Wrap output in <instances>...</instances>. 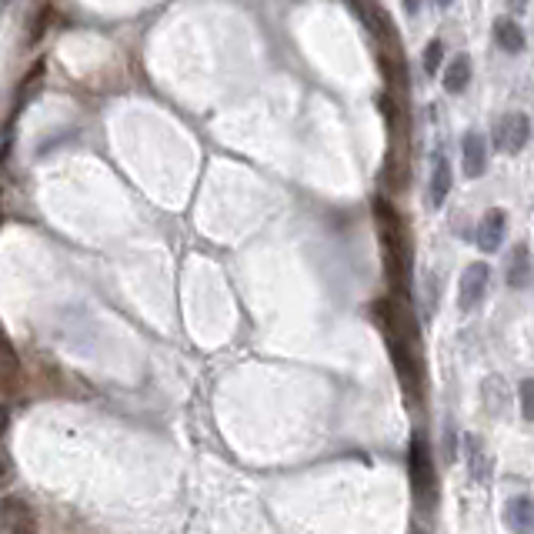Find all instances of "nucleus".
<instances>
[{
	"label": "nucleus",
	"instance_id": "obj_1",
	"mask_svg": "<svg viewBox=\"0 0 534 534\" xmlns=\"http://www.w3.org/2000/svg\"><path fill=\"white\" fill-rule=\"evenodd\" d=\"M374 224H378V237H381L384 251V271L387 281L397 294H408V277H411V247H408V227L404 218L397 214L384 197L374 201Z\"/></svg>",
	"mask_w": 534,
	"mask_h": 534
},
{
	"label": "nucleus",
	"instance_id": "obj_3",
	"mask_svg": "<svg viewBox=\"0 0 534 534\" xmlns=\"http://www.w3.org/2000/svg\"><path fill=\"white\" fill-rule=\"evenodd\" d=\"M0 534H37V514L24 498H0Z\"/></svg>",
	"mask_w": 534,
	"mask_h": 534
},
{
	"label": "nucleus",
	"instance_id": "obj_5",
	"mask_svg": "<svg viewBox=\"0 0 534 534\" xmlns=\"http://www.w3.org/2000/svg\"><path fill=\"white\" fill-rule=\"evenodd\" d=\"M408 467H411V481L418 498L425 501L431 488H434V467H431V454H427V444L421 434H414L411 441V454H408Z\"/></svg>",
	"mask_w": 534,
	"mask_h": 534
},
{
	"label": "nucleus",
	"instance_id": "obj_14",
	"mask_svg": "<svg viewBox=\"0 0 534 534\" xmlns=\"http://www.w3.org/2000/svg\"><path fill=\"white\" fill-rule=\"evenodd\" d=\"M44 70H47V64L44 60H37L34 68L28 70V77H24V84L17 87V108H28L30 104V97L41 91V84H44Z\"/></svg>",
	"mask_w": 534,
	"mask_h": 534
},
{
	"label": "nucleus",
	"instance_id": "obj_11",
	"mask_svg": "<svg viewBox=\"0 0 534 534\" xmlns=\"http://www.w3.org/2000/svg\"><path fill=\"white\" fill-rule=\"evenodd\" d=\"M505 521L514 534H534V501L531 498H514V501H507Z\"/></svg>",
	"mask_w": 534,
	"mask_h": 534
},
{
	"label": "nucleus",
	"instance_id": "obj_6",
	"mask_svg": "<svg viewBox=\"0 0 534 534\" xmlns=\"http://www.w3.org/2000/svg\"><path fill=\"white\" fill-rule=\"evenodd\" d=\"M24 384V368H20V357H17L14 344L7 341V334L0 331V395H17Z\"/></svg>",
	"mask_w": 534,
	"mask_h": 534
},
{
	"label": "nucleus",
	"instance_id": "obj_23",
	"mask_svg": "<svg viewBox=\"0 0 534 534\" xmlns=\"http://www.w3.org/2000/svg\"><path fill=\"white\" fill-rule=\"evenodd\" d=\"M438 4H441V7H451L454 0H438Z\"/></svg>",
	"mask_w": 534,
	"mask_h": 534
},
{
	"label": "nucleus",
	"instance_id": "obj_7",
	"mask_svg": "<svg viewBox=\"0 0 534 534\" xmlns=\"http://www.w3.org/2000/svg\"><path fill=\"white\" fill-rule=\"evenodd\" d=\"M461 167H465V178H481L488 171V140L478 131H467L461 140Z\"/></svg>",
	"mask_w": 534,
	"mask_h": 534
},
{
	"label": "nucleus",
	"instance_id": "obj_21",
	"mask_svg": "<svg viewBox=\"0 0 534 534\" xmlns=\"http://www.w3.org/2000/svg\"><path fill=\"white\" fill-rule=\"evenodd\" d=\"M507 7H511V14H524V11H528V0H507Z\"/></svg>",
	"mask_w": 534,
	"mask_h": 534
},
{
	"label": "nucleus",
	"instance_id": "obj_17",
	"mask_svg": "<svg viewBox=\"0 0 534 534\" xmlns=\"http://www.w3.org/2000/svg\"><path fill=\"white\" fill-rule=\"evenodd\" d=\"M34 20H37V24H34V30H30V44H37L44 37V30L51 28V20H54V11H41Z\"/></svg>",
	"mask_w": 534,
	"mask_h": 534
},
{
	"label": "nucleus",
	"instance_id": "obj_9",
	"mask_svg": "<svg viewBox=\"0 0 534 534\" xmlns=\"http://www.w3.org/2000/svg\"><path fill=\"white\" fill-rule=\"evenodd\" d=\"M451 184H454L451 164H448L444 154H438V157H434V171H431V184H427V201H431V207H441L448 201Z\"/></svg>",
	"mask_w": 534,
	"mask_h": 534
},
{
	"label": "nucleus",
	"instance_id": "obj_10",
	"mask_svg": "<svg viewBox=\"0 0 534 534\" xmlns=\"http://www.w3.org/2000/svg\"><path fill=\"white\" fill-rule=\"evenodd\" d=\"M494 41H498V47L507 51V54H521L528 37H524V30H521V24L514 17H498V20H494Z\"/></svg>",
	"mask_w": 534,
	"mask_h": 534
},
{
	"label": "nucleus",
	"instance_id": "obj_12",
	"mask_svg": "<svg viewBox=\"0 0 534 534\" xmlns=\"http://www.w3.org/2000/svg\"><path fill=\"white\" fill-rule=\"evenodd\" d=\"M507 284L511 288H528L531 284V251L528 244H514L507 258Z\"/></svg>",
	"mask_w": 534,
	"mask_h": 534
},
{
	"label": "nucleus",
	"instance_id": "obj_2",
	"mask_svg": "<svg viewBox=\"0 0 534 534\" xmlns=\"http://www.w3.org/2000/svg\"><path fill=\"white\" fill-rule=\"evenodd\" d=\"M528 140H531V121H528V114L511 110V114H505L501 121L494 124V144H498V151L501 154L524 151Z\"/></svg>",
	"mask_w": 534,
	"mask_h": 534
},
{
	"label": "nucleus",
	"instance_id": "obj_13",
	"mask_svg": "<svg viewBox=\"0 0 534 534\" xmlns=\"http://www.w3.org/2000/svg\"><path fill=\"white\" fill-rule=\"evenodd\" d=\"M441 84H444L448 94H461L467 84H471V57L467 54L451 57V64H448L444 74H441Z\"/></svg>",
	"mask_w": 534,
	"mask_h": 534
},
{
	"label": "nucleus",
	"instance_id": "obj_24",
	"mask_svg": "<svg viewBox=\"0 0 534 534\" xmlns=\"http://www.w3.org/2000/svg\"><path fill=\"white\" fill-rule=\"evenodd\" d=\"M351 4H355V7H361V0H351Z\"/></svg>",
	"mask_w": 534,
	"mask_h": 534
},
{
	"label": "nucleus",
	"instance_id": "obj_20",
	"mask_svg": "<svg viewBox=\"0 0 534 534\" xmlns=\"http://www.w3.org/2000/svg\"><path fill=\"white\" fill-rule=\"evenodd\" d=\"M401 4H404V11H408V14H418V11H421V7H425V0H401Z\"/></svg>",
	"mask_w": 534,
	"mask_h": 534
},
{
	"label": "nucleus",
	"instance_id": "obj_4",
	"mask_svg": "<svg viewBox=\"0 0 534 534\" xmlns=\"http://www.w3.org/2000/svg\"><path fill=\"white\" fill-rule=\"evenodd\" d=\"M488 281H491V267L484 260H474L461 275V284H458V307L471 315L481 301H484V291H488Z\"/></svg>",
	"mask_w": 534,
	"mask_h": 534
},
{
	"label": "nucleus",
	"instance_id": "obj_19",
	"mask_svg": "<svg viewBox=\"0 0 534 534\" xmlns=\"http://www.w3.org/2000/svg\"><path fill=\"white\" fill-rule=\"evenodd\" d=\"M7 427H11V408H7V404H0V438L7 434Z\"/></svg>",
	"mask_w": 534,
	"mask_h": 534
},
{
	"label": "nucleus",
	"instance_id": "obj_16",
	"mask_svg": "<svg viewBox=\"0 0 534 534\" xmlns=\"http://www.w3.org/2000/svg\"><path fill=\"white\" fill-rule=\"evenodd\" d=\"M521 411H524L528 421H534V378L521 384Z\"/></svg>",
	"mask_w": 534,
	"mask_h": 534
},
{
	"label": "nucleus",
	"instance_id": "obj_18",
	"mask_svg": "<svg viewBox=\"0 0 534 534\" xmlns=\"http://www.w3.org/2000/svg\"><path fill=\"white\" fill-rule=\"evenodd\" d=\"M14 481V461H11V454L0 448V488H7Z\"/></svg>",
	"mask_w": 534,
	"mask_h": 534
},
{
	"label": "nucleus",
	"instance_id": "obj_15",
	"mask_svg": "<svg viewBox=\"0 0 534 534\" xmlns=\"http://www.w3.org/2000/svg\"><path fill=\"white\" fill-rule=\"evenodd\" d=\"M441 60H444V44L441 41H431L425 47V57H421V64H425V74H438L441 70Z\"/></svg>",
	"mask_w": 534,
	"mask_h": 534
},
{
	"label": "nucleus",
	"instance_id": "obj_8",
	"mask_svg": "<svg viewBox=\"0 0 534 534\" xmlns=\"http://www.w3.org/2000/svg\"><path fill=\"white\" fill-rule=\"evenodd\" d=\"M505 224H507V218H505V211H488L484 218H481V224H478V247L484 251V254H494L498 247H501V241H505Z\"/></svg>",
	"mask_w": 534,
	"mask_h": 534
},
{
	"label": "nucleus",
	"instance_id": "obj_22",
	"mask_svg": "<svg viewBox=\"0 0 534 534\" xmlns=\"http://www.w3.org/2000/svg\"><path fill=\"white\" fill-rule=\"evenodd\" d=\"M11 4H14V0H0V14H4V11L11 7Z\"/></svg>",
	"mask_w": 534,
	"mask_h": 534
}]
</instances>
